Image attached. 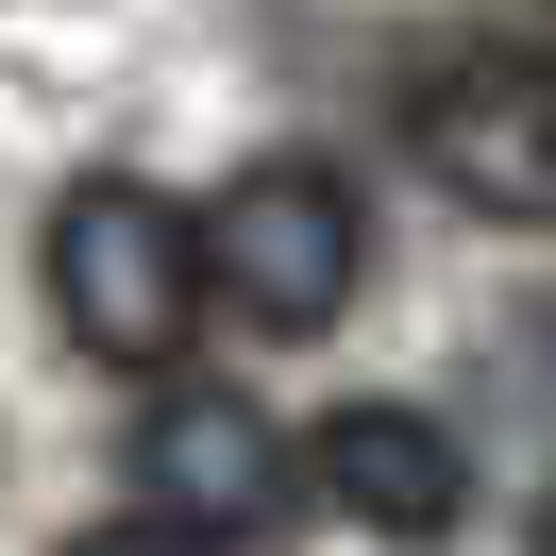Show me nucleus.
Listing matches in <instances>:
<instances>
[{
	"label": "nucleus",
	"instance_id": "obj_1",
	"mask_svg": "<svg viewBox=\"0 0 556 556\" xmlns=\"http://www.w3.org/2000/svg\"><path fill=\"white\" fill-rule=\"evenodd\" d=\"M203 304H219V237L169 186L85 169L68 203H51V320H68L102 371H169V354L203 338Z\"/></svg>",
	"mask_w": 556,
	"mask_h": 556
},
{
	"label": "nucleus",
	"instance_id": "obj_2",
	"mask_svg": "<svg viewBox=\"0 0 556 556\" xmlns=\"http://www.w3.org/2000/svg\"><path fill=\"white\" fill-rule=\"evenodd\" d=\"M219 237V304L253 320V338H320V320L354 304V270H371V219H354L338 169H304V152H270V169H237L203 203Z\"/></svg>",
	"mask_w": 556,
	"mask_h": 556
},
{
	"label": "nucleus",
	"instance_id": "obj_3",
	"mask_svg": "<svg viewBox=\"0 0 556 556\" xmlns=\"http://www.w3.org/2000/svg\"><path fill=\"white\" fill-rule=\"evenodd\" d=\"M405 136H421V169H439L472 219H556V68H540V51L439 68L405 102Z\"/></svg>",
	"mask_w": 556,
	"mask_h": 556
},
{
	"label": "nucleus",
	"instance_id": "obj_4",
	"mask_svg": "<svg viewBox=\"0 0 556 556\" xmlns=\"http://www.w3.org/2000/svg\"><path fill=\"white\" fill-rule=\"evenodd\" d=\"M136 489H152V522H186V540H253V522H270V489H287V439L237 405V388H152Z\"/></svg>",
	"mask_w": 556,
	"mask_h": 556
},
{
	"label": "nucleus",
	"instance_id": "obj_5",
	"mask_svg": "<svg viewBox=\"0 0 556 556\" xmlns=\"http://www.w3.org/2000/svg\"><path fill=\"white\" fill-rule=\"evenodd\" d=\"M304 489L338 522H371V540H439V522L472 506V455H455V421H421V405H338L304 439Z\"/></svg>",
	"mask_w": 556,
	"mask_h": 556
},
{
	"label": "nucleus",
	"instance_id": "obj_6",
	"mask_svg": "<svg viewBox=\"0 0 556 556\" xmlns=\"http://www.w3.org/2000/svg\"><path fill=\"white\" fill-rule=\"evenodd\" d=\"M68 556H219V540H186V522H85Z\"/></svg>",
	"mask_w": 556,
	"mask_h": 556
},
{
	"label": "nucleus",
	"instance_id": "obj_7",
	"mask_svg": "<svg viewBox=\"0 0 556 556\" xmlns=\"http://www.w3.org/2000/svg\"><path fill=\"white\" fill-rule=\"evenodd\" d=\"M540 556H556V522H540Z\"/></svg>",
	"mask_w": 556,
	"mask_h": 556
}]
</instances>
